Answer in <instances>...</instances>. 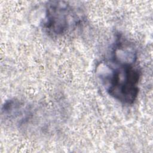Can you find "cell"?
<instances>
[{
  "label": "cell",
  "instance_id": "6da1fadb",
  "mask_svg": "<svg viewBox=\"0 0 153 153\" xmlns=\"http://www.w3.org/2000/svg\"><path fill=\"white\" fill-rule=\"evenodd\" d=\"M97 75L107 93L124 105L136 101L141 78L134 45L121 33H117L108 59L97 66Z\"/></svg>",
  "mask_w": 153,
  "mask_h": 153
},
{
  "label": "cell",
  "instance_id": "7a4b0ae2",
  "mask_svg": "<svg viewBox=\"0 0 153 153\" xmlns=\"http://www.w3.org/2000/svg\"><path fill=\"white\" fill-rule=\"evenodd\" d=\"M84 19V11L79 5L71 2L51 1L45 6L41 26L50 36L59 38L75 31Z\"/></svg>",
  "mask_w": 153,
  "mask_h": 153
}]
</instances>
